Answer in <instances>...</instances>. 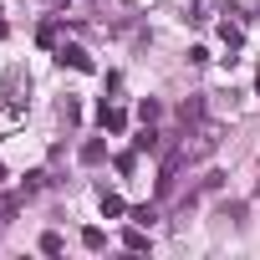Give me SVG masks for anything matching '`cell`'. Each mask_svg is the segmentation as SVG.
<instances>
[{"instance_id":"obj_8","label":"cell","mask_w":260,"mask_h":260,"mask_svg":"<svg viewBox=\"0 0 260 260\" xmlns=\"http://www.w3.org/2000/svg\"><path fill=\"white\" fill-rule=\"evenodd\" d=\"M41 250H46V255H61V235H56V230H51V235H41Z\"/></svg>"},{"instance_id":"obj_9","label":"cell","mask_w":260,"mask_h":260,"mask_svg":"<svg viewBox=\"0 0 260 260\" xmlns=\"http://www.w3.org/2000/svg\"><path fill=\"white\" fill-rule=\"evenodd\" d=\"M0 179H6V169H0Z\"/></svg>"},{"instance_id":"obj_5","label":"cell","mask_w":260,"mask_h":260,"mask_svg":"<svg viewBox=\"0 0 260 260\" xmlns=\"http://www.w3.org/2000/svg\"><path fill=\"white\" fill-rule=\"evenodd\" d=\"M82 245H87V250H102V245H107V235L92 224V230H82Z\"/></svg>"},{"instance_id":"obj_4","label":"cell","mask_w":260,"mask_h":260,"mask_svg":"<svg viewBox=\"0 0 260 260\" xmlns=\"http://www.w3.org/2000/svg\"><path fill=\"white\" fill-rule=\"evenodd\" d=\"M102 153H107V148H102L97 138H92V143H82V164H102Z\"/></svg>"},{"instance_id":"obj_1","label":"cell","mask_w":260,"mask_h":260,"mask_svg":"<svg viewBox=\"0 0 260 260\" xmlns=\"http://www.w3.org/2000/svg\"><path fill=\"white\" fill-rule=\"evenodd\" d=\"M56 61H61V67H77V72H92V56H87L82 46H61Z\"/></svg>"},{"instance_id":"obj_10","label":"cell","mask_w":260,"mask_h":260,"mask_svg":"<svg viewBox=\"0 0 260 260\" xmlns=\"http://www.w3.org/2000/svg\"><path fill=\"white\" fill-rule=\"evenodd\" d=\"M255 87H260V77H255Z\"/></svg>"},{"instance_id":"obj_2","label":"cell","mask_w":260,"mask_h":260,"mask_svg":"<svg viewBox=\"0 0 260 260\" xmlns=\"http://www.w3.org/2000/svg\"><path fill=\"white\" fill-rule=\"evenodd\" d=\"M122 122H127V112H122V107H107V102H102V127H107V133H122Z\"/></svg>"},{"instance_id":"obj_6","label":"cell","mask_w":260,"mask_h":260,"mask_svg":"<svg viewBox=\"0 0 260 260\" xmlns=\"http://www.w3.org/2000/svg\"><path fill=\"white\" fill-rule=\"evenodd\" d=\"M122 245H127V250H148V235H143V230H127Z\"/></svg>"},{"instance_id":"obj_3","label":"cell","mask_w":260,"mask_h":260,"mask_svg":"<svg viewBox=\"0 0 260 260\" xmlns=\"http://www.w3.org/2000/svg\"><path fill=\"white\" fill-rule=\"evenodd\" d=\"M102 214H107V219H117V214H127V204H122L117 194H102Z\"/></svg>"},{"instance_id":"obj_7","label":"cell","mask_w":260,"mask_h":260,"mask_svg":"<svg viewBox=\"0 0 260 260\" xmlns=\"http://www.w3.org/2000/svg\"><path fill=\"white\" fill-rule=\"evenodd\" d=\"M133 148H148V153H153V148H158V133H153V127H143V133L133 138Z\"/></svg>"}]
</instances>
